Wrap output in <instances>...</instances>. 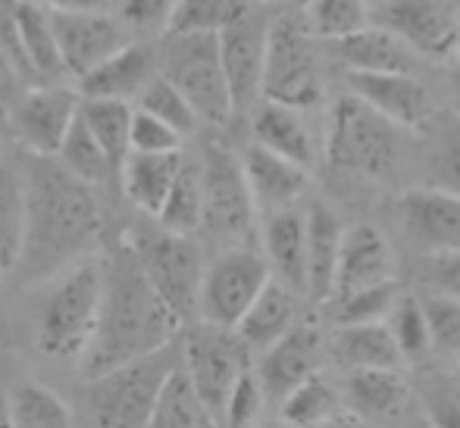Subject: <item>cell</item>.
Wrapping results in <instances>:
<instances>
[{"instance_id": "cell-1", "label": "cell", "mask_w": 460, "mask_h": 428, "mask_svg": "<svg viewBox=\"0 0 460 428\" xmlns=\"http://www.w3.org/2000/svg\"><path fill=\"white\" fill-rule=\"evenodd\" d=\"M94 185L75 179L57 157L29 153L25 194H29V229L25 250L16 269L25 282H41L54 272L69 269L97 248L101 238V206Z\"/></svg>"}, {"instance_id": "cell-2", "label": "cell", "mask_w": 460, "mask_h": 428, "mask_svg": "<svg viewBox=\"0 0 460 428\" xmlns=\"http://www.w3.org/2000/svg\"><path fill=\"white\" fill-rule=\"evenodd\" d=\"M179 326V316L160 297L135 248L126 241L113 257L103 259L101 326L85 354V372L101 375L135 356L154 354L172 344Z\"/></svg>"}, {"instance_id": "cell-3", "label": "cell", "mask_w": 460, "mask_h": 428, "mask_svg": "<svg viewBox=\"0 0 460 428\" xmlns=\"http://www.w3.org/2000/svg\"><path fill=\"white\" fill-rule=\"evenodd\" d=\"M103 259L85 257L50 288L38 319V350L54 360H79L92 350L101 326Z\"/></svg>"}, {"instance_id": "cell-4", "label": "cell", "mask_w": 460, "mask_h": 428, "mask_svg": "<svg viewBox=\"0 0 460 428\" xmlns=\"http://www.w3.org/2000/svg\"><path fill=\"white\" fill-rule=\"evenodd\" d=\"M182 362L172 344L154 350V354L135 356V360L113 366L101 375H92L88 388V410L94 425L103 428H145L151 425L154 406L160 400L166 379Z\"/></svg>"}, {"instance_id": "cell-5", "label": "cell", "mask_w": 460, "mask_h": 428, "mask_svg": "<svg viewBox=\"0 0 460 428\" xmlns=\"http://www.w3.org/2000/svg\"><path fill=\"white\" fill-rule=\"evenodd\" d=\"M398 126L373 109L360 94L335 100L326 132V157L354 179L379 181L398 170Z\"/></svg>"}, {"instance_id": "cell-6", "label": "cell", "mask_w": 460, "mask_h": 428, "mask_svg": "<svg viewBox=\"0 0 460 428\" xmlns=\"http://www.w3.org/2000/svg\"><path fill=\"white\" fill-rule=\"evenodd\" d=\"M164 75L210 126H226L232 113H238L219 54V35L170 31V44L164 50Z\"/></svg>"}, {"instance_id": "cell-7", "label": "cell", "mask_w": 460, "mask_h": 428, "mask_svg": "<svg viewBox=\"0 0 460 428\" xmlns=\"http://www.w3.org/2000/svg\"><path fill=\"white\" fill-rule=\"evenodd\" d=\"M263 97L310 109L323 97L320 60L314 48V29L297 16H282L270 25L267 66H263Z\"/></svg>"}, {"instance_id": "cell-8", "label": "cell", "mask_w": 460, "mask_h": 428, "mask_svg": "<svg viewBox=\"0 0 460 428\" xmlns=\"http://www.w3.org/2000/svg\"><path fill=\"white\" fill-rule=\"evenodd\" d=\"M248 360L251 347L235 328H223L200 319V326H194L185 335L182 366L191 375L194 385H198L200 397L210 406L217 423H223L226 400H229L235 381L251 369Z\"/></svg>"}, {"instance_id": "cell-9", "label": "cell", "mask_w": 460, "mask_h": 428, "mask_svg": "<svg viewBox=\"0 0 460 428\" xmlns=\"http://www.w3.org/2000/svg\"><path fill=\"white\" fill-rule=\"evenodd\" d=\"M273 278L267 254H257L251 248H232L217 257L204 272L200 284L198 313L204 322L223 328H235L257 301L267 282Z\"/></svg>"}, {"instance_id": "cell-10", "label": "cell", "mask_w": 460, "mask_h": 428, "mask_svg": "<svg viewBox=\"0 0 460 428\" xmlns=\"http://www.w3.org/2000/svg\"><path fill=\"white\" fill-rule=\"evenodd\" d=\"M128 244L135 248L160 297L170 303L179 322H185L198 310L207 272L200 263V250L191 244V235H176L160 225V231H145V238H132Z\"/></svg>"}, {"instance_id": "cell-11", "label": "cell", "mask_w": 460, "mask_h": 428, "mask_svg": "<svg viewBox=\"0 0 460 428\" xmlns=\"http://www.w3.org/2000/svg\"><path fill=\"white\" fill-rule=\"evenodd\" d=\"M200 175H204V231L226 244L244 241L257 216L244 166L226 147L210 144L200 160Z\"/></svg>"}, {"instance_id": "cell-12", "label": "cell", "mask_w": 460, "mask_h": 428, "mask_svg": "<svg viewBox=\"0 0 460 428\" xmlns=\"http://www.w3.org/2000/svg\"><path fill=\"white\" fill-rule=\"evenodd\" d=\"M82 113V97L63 85H41L19 94L10 107L13 138L29 153L57 157Z\"/></svg>"}, {"instance_id": "cell-13", "label": "cell", "mask_w": 460, "mask_h": 428, "mask_svg": "<svg viewBox=\"0 0 460 428\" xmlns=\"http://www.w3.org/2000/svg\"><path fill=\"white\" fill-rule=\"evenodd\" d=\"M379 19L413 54L438 63L460 60V13L448 0H385Z\"/></svg>"}, {"instance_id": "cell-14", "label": "cell", "mask_w": 460, "mask_h": 428, "mask_svg": "<svg viewBox=\"0 0 460 428\" xmlns=\"http://www.w3.org/2000/svg\"><path fill=\"white\" fill-rule=\"evenodd\" d=\"M50 19H54L63 66H66V73L79 75V79L128 44L126 29L113 16H107V10H79V13L50 10Z\"/></svg>"}, {"instance_id": "cell-15", "label": "cell", "mask_w": 460, "mask_h": 428, "mask_svg": "<svg viewBox=\"0 0 460 428\" xmlns=\"http://www.w3.org/2000/svg\"><path fill=\"white\" fill-rule=\"evenodd\" d=\"M398 213L411 241L429 257L460 250V194L436 185L413 188L398 200Z\"/></svg>"}, {"instance_id": "cell-16", "label": "cell", "mask_w": 460, "mask_h": 428, "mask_svg": "<svg viewBox=\"0 0 460 428\" xmlns=\"http://www.w3.org/2000/svg\"><path fill=\"white\" fill-rule=\"evenodd\" d=\"M267 38L270 25L254 13L219 31V54H223L226 79H229L235 109H248L263 94V66H267Z\"/></svg>"}, {"instance_id": "cell-17", "label": "cell", "mask_w": 460, "mask_h": 428, "mask_svg": "<svg viewBox=\"0 0 460 428\" xmlns=\"http://www.w3.org/2000/svg\"><path fill=\"white\" fill-rule=\"evenodd\" d=\"M323 335L307 322H295L291 332H285L273 347H267L257 362V375L263 381V391L273 404H282L288 391H295L307 375L320 372Z\"/></svg>"}, {"instance_id": "cell-18", "label": "cell", "mask_w": 460, "mask_h": 428, "mask_svg": "<svg viewBox=\"0 0 460 428\" xmlns=\"http://www.w3.org/2000/svg\"><path fill=\"white\" fill-rule=\"evenodd\" d=\"M394 275H398L394 250L379 229H373V225H354V229H345L332 297L358 294V291H364V288L394 282Z\"/></svg>"}, {"instance_id": "cell-19", "label": "cell", "mask_w": 460, "mask_h": 428, "mask_svg": "<svg viewBox=\"0 0 460 428\" xmlns=\"http://www.w3.org/2000/svg\"><path fill=\"white\" fill-rule=\"evenodd\" d=\"M351 88L398 128H426L432 97L411 73H351Z\"/></svg>"}, {"instance_id": "cell-20", "label": "cell", "mask_w": 460, "mask_h": 428, "mask_svg": "<svg viewBox=\"0 0 460 428\" xmlns=\"http://www.w3.org/2000/svg\"><path fill=\"white\" fill-rule=\"evenodd\" d=\"M242 166L244 175H248L251 194H254L257 213H263V216L288 210L307 194L310 170H304L301 163L282 157V153L270 151V147L257 144V141L244 151Z\"/></svg>"}, {"instance_id": "cell-21", "label": "cell", "mask_w": 460, "mask_h": 428, "mask_svg": "<svg viewBox=\"0 0 460 428\" xmlns=\"http://www.w3.org/2000/svg\"><path fill=\"white\" fill-rule=\"evenodd\" d=\"M157 79V50L151 44L128 41L113 57L79 79L82 97H113V100H138L141 91Z\"/></svg>"}, {"instance_id": "cell-22", "label": "cell", "mask_w": 460, "mask_h": 428, "mask_svg": "<svg viewBox=\"0 0 460 428\" xmlns=\"http://www.w3.org/2000/svg\"><path fill=\"white\" fill-rule=\"evenodd\" d=\"M345 404L358 423H398L411 410V385L401 369H348Z\"/></svg>"}, {"instance_id": "cell-23", "label": "cell", "mask_w": 460, "mask_h": 428, "mask_svg": "<svg viewBox=\"0 0 460 428\" xmlns=\"http://www.w3.org/2000/svg\"><path fill=\"white\" fill-rule=\"evenodd\" d=\"M263 254L279 282L307 294V213L295 206L270 213L263 223Z\"/></svg>"}, {"instance_id": "cell-24", "label": "cell", "mask_w": 460, "mask_h": 428, "mask_svg": "<svg viewBox=\"0 0 460 428\" xmlns=\"http://www.w3.org/2000/svg\"><path fill=\"white\" fill-rule=\"evenodd\" d=\"M345 225L326 204L307 206V294L316 303L332 301Z\"/></svg>"}, {"instance_id": "cell-25", "label": "cell", "mask_w": 460, "mask_h": 428, "mask_svg": "<svg viewBox=\"0 0 460 428\" xmlns=\"http://www.w3.org/2000/svg\"><path fill=\"white\" fill-rule=\"evenodd\" d=\"M185 160L179 157V151L170 153H138L132 151L126 157V163L119 166L122 172V191L132 200L138 210H145L147 216H157L164 210L166 197H170L172 185H176L179 172H182Z\"/></svg>"}, {"instance_id": "cell-26", "label": "cell", "mask_w": 460, "mask_h": 428, "mask_svg": "<svg viewBox=\"0 0 460 428\" xmlns=\"http://www.w3.org/2000/svg\"><path fill=\"white\" fill-rule=\"evenodd\" d=\"M295 322H297V291L273 275L267 282V288L257 294V301L251 303L244 319L235 326V332L244 338L251 354H263L285 332H291Z\"/></svg>"}, {"instance_id": "cell-27", "label": "cell", "mask_w": 460, "mask_h": 428, "mask_svg": "<svg viewBox=\"0 0 460 428\" xmlns=\"http://www.w3.org/2000/svg\"><path fill=\"white\" fill-rule=\"evenodd\" d=\"M335 44L348 73H411L413 69V48L385 25L379 29L367 25Z\"/></svg>"}, {"instance_id": "cell-28", "label": "cell", "mask_w": 460, "mask_h": 428, "mask_svg": "<svg viewBox=\"0 0 460 428\" xmlns=\"http://www.w3.org/2000/svg\"><path fill=\"white\" fill-rule=\"evenodd\" d=\"M254 141L314 172L316 144H314V135H310V126L304 122L297 107L276 103V100L263 103L254 113Z\"/></svg>"}, {"instance_id": "cell-29", "label": "cell", "mask_w": 460, "mask_h": 428, "mask_svg": "<svg viewBox=\"0 0 460 428\" xmlns=\"http://www.w3.org/2000/svg\"><path fill=\"white\" fill-rule=\"evenodd\" d=\"M335 360L345 369H401V354L388 322H358V326H335L332 341Z\"/></svg>"}, {"instance_id": "cell-30", "label": "cell", "mask_w": 460, "mask_h": 428, "mask_svg": "<svg viewBox=\"0 0 460 428\" xmlns=\"http://www.w3.org/2000/svg\"><path fill=\"white\" fill-rule=\"evenodd\" d=\"M13 10H16L19 44H22L29 75L31 79H60L66 66H63L50 10L38 0H13Z\"/></svg>"}, {"instance_id": "cell-31", "label": "cell", "mask_w": 460, "mask_h": 428, "mask_svg": "<svg viewBox=\"0 0 460 428\" xmlns=\"http://www.w3.org/2000/svg\"><path fill=\"white\" fill-rule=\"evenodd\" d=\"M25 229H29L25 172L4 163L0 166V275L13 272L22 259Z\"/></svg>"}, {"instance_id": "cell-32", "label": "cell", "mask_w": 460, "mask_h": 428, "mask_svg": "<svg viewBox=\"0 0 460 428\" xmlns=\"http://www.w3.org/2000/svg\"><path fill=\"white\" fill-rule=\"evenodd\" d=\"M207 425H217V416L210 413V406L200 397L198 385H194L191 375L179 362L170 379H166L164 391H160V400L151 416V428H207Z\"/></svg>"}, {"instance_id": "cell-33", "label": "cell", "mask_w": 460, "mask_h": 428, "mask_svg": "<svg viewBox=\"0 0 460 428\" xmlns=\"http://www.w3.org/2000/svg\"><path fill=\"white\" fill-rule=\"evenodd\" d=\"M279 410H282V423L288 425H335L345 423L341 413H348V404H341V397L323 379V372H314L295 391H288Z\"/></svg>"}, {"instance_id": "cell-34", "label": "cell", "mask_w": 460, "mask_h": 428, "mask_svg": "<svg viewBox=\"0 0 460 428\" xmlns=\"http://www.w3.org/2000/svg\"><path fill=\"white\" fill-rule=\"evenodd\" d=\"M82 119L94 132V138L103 144L110 160L119 170L126 157L132 153V119L135 109L128 100H113V97H82Z\"/></svg>"}, {"instance_id": "cell-35", "label": "cell", "mask_w": 460, "mask_h": 428, "mask_svg": "<svg viewBox=\"0 0 460 428\" xmlns=\"http://www.w3.org/2000/svg\"><path fill=\"white\" fill-rule=\"evenodd\" d=\"M157 223L166 231H176V235H194L198 229H204V175H200V163H182V172H179L164 210L157 213Z\"/></svg>"}, {"instance_id": "cell-36", "label": "cell", "mask_w": 460, "mask_h": 428, "mask_svg": "<svg viewBox=\"0 0 460 428\" xmlns=\"http://www.w3.org/2000/svg\"><path fill=\"white\" fill-rule=\"evenodd\" d=\"M57 160H60L75 179L88 181V185H103L110 175L119 172L113 160H110V153L103 151V144L94 138L92 128H88V122L82 119V113H79V119H75V126L69 128Z\"/></svg>"}, {"instance_id": "cell-37", "label": "cell", "mask_w": 460, "mask_h": 428, "mask_svg": "<svg viewBox=\"0 0 460 428\" xmlns=\"http://www.w3.org/2000/svg\"><path fill=\"white\" fill-rule=\"evenodd\" d=\"M388 328L394 332L404 362H423L432 354V326L426 303L413 294H398L392 313H388Z\"/></svg>"}, {"instance_id": "cell-38", "label": "cell", "mask_w": 460, "mask_h": 428, "mask_svg": "<svg viewBox=\"0 0 460 428\" xmlns=\"http://www.w3.org/2000/svg\"><path fill=\"white\" fill-rule=\"evenodd\" d=\"M13 423L16 428H66L73 425V410L57 391L29 381L13 394Z\"/></svg>"}, {"instance_id": "cell-39", "label": "cell", "mask_w": 460, "mask_h": 428, "mask_svg": "<svg viewBox=\"0 0 460 428\" xmlns=\"http://www.w3.org/2000/svg\"><path fill=\"white\" fill-rule=\"evenodd\" d=\"M307 16L314 35L332 41H341L369 25L367 0H307Z\"/></svg>"}, {"instance_id": "cell-40", "label": "cell", "mask_w": 460, "mask_h": 428, "mask_svg": "<svg viewBox=\"0 0 460 428\" xmlns=\"http://www.w3.org/2000/svg\"><path fill=\"white\" fill-rule=\"evenodd\" d=\"M401 291L394 288V282L376 284V288H364L358 294L332 297V322L335 326H358V322H382L388 319L394 301Z\"/></svg>"}, {"instance_id": "cell-41", "label": "cell", "mask_w": 460, "mask_h": 428, "mask_svg": "<svg viewBox=\"0 0 460 428\" xmlns=\"http://www.w3.org/2000/svg\"><path fill=\"white\" fill-rule=\"evenodd\" d=\"M244 13H248L244 0H182L176 19H172V31H207V35H219L235 19H242Z\"/></svg>"}, {"instance_id": "cell-42", "label": "cell", "mask_w": 460, "mask_h": 428, "mask_svg": "<svg viewBox=\"0 0 460 428\" xmlns=\"http://www.w3.org/2000/svg\"><path fill=\"white\" fill-rule=\"evenodd\" d=\"M138 107L147 109V113H154V116H160V119L170 122V126L179 128L182 135L191 132V128L198 126V119H200L198 109L191 107V100H188V97L176 85H172L166 75H157L151 85L141 91Z\"/></svg>"}, {"instance_id": "cell-43", "label": "cell", "mask_w": 460, "mask_h": 428, "mask_svg": "<svg viewBox=\"0 0 460 428\" xmlns=\"http://www.w3.org/2000/svg\"><path fill=\"white\" fill-rule=\"evenodd\" d=\"M423 303H426V313H429V326H432V350L457 360L460 356V301L436 291L432 297H423Z\"/></svg>"}, {"instance_id": "cell-44", "label": "cell", "mask_w": 460, "mask_h": 428, "mask_svg": "<svg viewBox=\"0 0 460 428\" xmlns=\"http://www.w3.org/2000/svg\"><path fill=\"white\" fill-rule=\"evenodd\" d=\"M267 404H270V397H267V391H263L261 375H257V369H248V372L235 381L229 400H226L223 423L235 425V428L254 425V423H261L263 406H267Z\"/></svg>"}, {"instance_id": "cell-45", "label": "cell", "mask_w": 460, "mask_h": 428, "mask_svg": "<svg viewBox=\"0 0 460 428\" xmlns=\"http://www.w3.org/2000/svg\"><path fill=\"white\" fill-rule=\"evenodd\" d=\"M185 135L179 128H172L170 122H164L160 116L147 113V109H135L132 119V151L138 153H170L179 151Z\"/></svg>"}, {"instance_id": "cell-46", "label": "cell", "mask_w": 460, "mask_h": 428, "mask_svg": "<svg viewBox=\"0 0 460 428\" xmlns=\"http://www.w3.org/2000/svg\"><path fill=\"white\" fill-rule=\"evenodd\" d=\"M182 0H122V22L141 35L172 31V19Z\"/></svg>"}, {"instance_id": "cell-47", "label": "cell", "mask_w": 460, "mask_h": 428, "mask_svg": "<svg viewBox=\"0 0 460 428\" xmlns=\"http://www.w3.org/2000/svg\"><path fill=\"white\" fill-rule=\"evenodd\" d=\"M429 185L460 194V138H448L429 157Z\"/></svg>"}, {"instance_id": "cell-48", "label": "cell", "mask_w": 460, "mask_h": 428, "mask_svg": "<svg viewBox=\"0 0 460 428\" xmlns=\"http://www.w3.org/2000/svg\"><path fill=\"white\" fill-rule=\"evenodd\" d=\"M429 259V278L436 282V291L460 301V250L457 254H432Z\"/></svg>"}, {"instance_id": "cell-49", "label": "cell", "mask_w": 460, "mask_h": 428, "mask_svg": "<svg viewBox=\"0 0 460 428\" xmlns=\"http://www.w3.org/2000/svg\"><path fill=\"white\" fill-rule=\"evenodd\" d=\"M19 69L13 66V60L6 57V50L0 48V107H13V100H16V88H19Z\"/></svg>"}, {"instance_id": "cell-50", "label": "cell", "mask_w": 460, "mask_h": 428, "mask_svg": "<svg viewBox=\"0 0 460 428\" xmlns=\"http://www.w3.org/2000/svg\"><path fill=\"white\" fill-rule=\"evenodd\" d=\"M44 4L48 10L57 13H79V10H107L110 0H38Z\"/></svg>"}, {"instance_id": "cell-51", "label": "cell", "mask_w": 460, "mask_h": 428, "mask_svg": "<svg viewBox=\"0 0 460 428\" xmlns=\"http://www.w3.org/2000/svg\"><path fill=\"white\" fill-rule=\"evenodd\" d=\"M436 423L438 425H448V428H455L460 425V404H442L436 410Z\"/></svg>"}, {"instance_id": "cell-52", "label": "cell", "mask_w": 460, "mask_h": 428, "mask_svg": "<svg viewBox=\"0 0 460 428\" xmlns=\"http://www.w3.org/2000/svg\"><path fill=\"white\" fill-rule=\"evenodd\" d=\"M0 428H16L13 423V397L0 388Z\"/></svg>"}, {"instance_id": "cell-53", "label": "cell", "mask_w": 460, "mask_h": 428, "mask_svg": "<svg viewBox=\"0 0 460 428\" xmlns=\"http://www.w3.org/2000/svg\"><path fill=\"white\" fill-rule=\"evenodd\" d=\"M451 103H455V113L460 116V60L451 63Z\"/></svg>"}, {"instance_id": "cell-54", "label": "cell", "mask_w": 460, "mask_h": 428, "mask_svg": "<svg viewBox=\"0 0 460 428\" xmlns=\"http://www.w3.org/2000/svg\"><path fill=\"white\" fill-rule=\"evenodd\" d=\"M455 375H457V381H460V356H457V369H455Z\"/></svg>"}, {"instance_id": "cell-55", "label": "cell", "mask_w": 460, "mask_h": 428, "mask_svg": "<svg viewBox=\"0 0 460 428\" xmlns=\"http://www.w3.org/2000/svg\"><path fill=\"white\" fill-rule=\"evenodd\" d=\"M448 4H451V6H457V10H460V0H448Z\"/></svg>"}, {"instance_id": "cell-56", "label": "cell", "mask_w": 460, "mask_h": 428, "mask_svg": "<svg viewBox=\"0 0 460 428\" xmlns=\"http://www.w3.org/2000/svg\"><path fill=\"white\" fill-rule=\"evenodd\" d=\"M0 166H4V160H0Z\"/></svg>"}]
</instances>
